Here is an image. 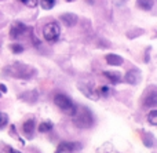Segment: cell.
Wrapping results in <instances>:
<instances>
[{
	"label": "cell",
	"mask_w": 157,
	"mask_h": 153,
	"mask_svg": "<svg viewBox=\"0 0 157 153\" xmlns=\"http://www.w3.org/2000/svg\"><path fill=\"white\" fill-rule=\"evenodd\" d=\"M4 73L8 76H13L15 79H30L36 75V71L32 66L24 65V63L15 62L14 65H10L4 69Z\"/></svg>",
	"instance_id": "cell-1"
},
{
	"label": "cell",
	"mask_w": 157,
	"mask_h": 153,
	"mask_svg": "<svg viewBox=\"0 0 157 153\" xmlns=\"http://www.w3.org/2000/svg\"><path fill=\"white\" fill-rule=\"evenodd\" d=\"M73 123L76 127H80V128H90L94 123V117H92V113L88 108L83 106L76 110V115L73 116Z\"/></svg>",
	"instance_id": "cell-2"
},
{
	"label": "cell",
	"mask_w": 157,
	"mask_h": 153,
	"mask_svg": "<svg viewBox=\"0 0 157 153\" xmlns=\"http://www.w3.org/2000/svg\"><path fill=\"white\" fill-rule=\"evenodd\" d=\"M54 104L57 105L65 115L72 116V117L76 115L77 106L73 104V101H72L68 95H65V94H57V95L54 97Z\"/></svg>",
	"instance_id": "cell-3"
},
{
	"label": "cell",
	"mask_w": 157,
	"mask_h": 153,
	"mask_svg": "<svg viewBox=\"0 0 157 153\" xmlns=\"http://www.w3.org/2000/svg\"><path fill=\"white\" fill-rule=\"evenodd\" d=\"M43 36L48 43H55L58 41L61 36V28L57 22H50L43 28Z\"/></svg>",
	"instance_id": "cell-4"
},
{
	"label": "cell",
	"mask_w": 157,
	"mask_h": 153,
	"mask_svg": "<svg viewBox=\"0 0 157 153\" xmlns=\"http://www.w3.org/2000/svg\"><path fill=\"white\" fill-rule=\"evenodd\" d=\"M26 30H28V28L25 26V24H22V22L17 21V22H14L13 26H11L10 37H11V39H19V37H22V35H24Z\"/></svg>",
	"instance_id": "cell-5"
},
{
	"label": "cell",
	"mask_w": 157,
	"mask_h": 153,
	"mask_svg": "<svg viewBox=\"0 0 157 153\" xmlns=\"http://www.w3.org/2000/svg\"><path fill=\"white\" fill-rule=\"evenodd\" d=\"M77 149H80V143L77 142H61L55 153H75Z\"/></svg>",
	"instance_id": "cell-6"
},
{
	"label": "cell",
	"mask_w": 157,
	"mask_h": 153,
	"mask_svg": "<svg viewBox=\"0 0 157 153\" xmlns=\"http://www.w3.org/2000/svg\"><path fill=\"white\" fill-rule=\"evenodd\" d=\"M139 79H141V72L138 69H131L124 76V82H127L128 84H136L139 82Z\"/></svg>",
	"instance_id": "cell-7"
},
{
	"label": "cell",
	"mask_w": 157,
	"mask_h": 153,
	"mask_svg": "<svg viewBox=\"0 0 157 153\" xmlns=\"http://www.w3.org/2000/svg\"><path fill=\"white\" fill-rule=\"evenodd\" d=\"M61 22L62 24H65L66 26H75V25L78 22V17L76 14L73 13H66V14H62V15L59 17Z\"/></svg>",
	"instance_id": "cell-8"
},
{
	"label": "cell",
	"mask_w": 157,
	"mask_h": 153,
	"mask_svg": "<svg viewBox=\"0 0 157 153\" xmlns=\"http://www.w3.org/2000/svg\"><path fill=\"white\" fill-rule=\"evenodd\" d=\"M78 88H80V91L84 94V95L87 97V98H90V99H98V94H97V90H90V86H87V84H78Z\"/></svg>",
	"instance_id": "cell-9"
},
{
	"label": "cell",
	"mask_w": 157,
	"mask_h": 153,
	"mask_svg": "<svg viewBox=\"0 0 157 153\" xmlns=\"http://www.w3.org/2000/svg\"><path fill=\"white\" fill-rule=\"evenodd\" d=\"M105 59H106V62H108L109 65H112V66H120V65L124 63V59H123L120 55H117V54H108Z\"/></svg>",
	"instance_id": "cell-10"
},
{
	"label": "cell",
	"mask_w": 157,
	"mask_h": 153,
	"mask_svg": "<svg viewBox=\"0 0 157 153\" xmlns=\"http://www.w3.org/2000/svg\"><path fill=\"white\" fill-rule=\"evenodd\" d=\"M35 128H36V121L33 120V119H29V120H26L22 124V131H24V134L32 135L33 132H35Z\"/></svg>",
	"instance_id": "cell-11"
},
{
	"label": "cell",
	"mask_w": 157,
	"mask_h": 153,
	"mask_svg": "<svg viewBox=\"0 0 157 153\" xmlns=\"http://www.w3.org/2000/svg\"><path fill=\"white\" fill-rule=\"evenodd\" d=\"M103 76H105L110 83H113V84H119V83L121 82V75H120L119 72H109V71H106V72H103Z\"/></svg>",
	"instance_id": "cell-12"
},
{
	"label": "cell",
	"mask_w": 157,
	"mask_h": 153,
	"mask_svg": "<svg viewBox=\"0 0 157 153\" xmlns=\"http://www.w3.org/2000/svg\"><path fill=\"white\" fill-rule=\"evenodd\" d=\"M144 105L145 106H156L157 105V93L156 91H152L149 95H146Z\"/></svg>",
	"instance_id": "cell-13"
},
{
	"label": "cell",
	"mask_w": 157,
	"mask_h": 153,
	"mask_svg": "<svg viewBox=\"0 0 157 153\" xmlns=\"http://www.w3.org/2000/svg\"><path fill=\"white\" fill-rule=\"evenodd\" d=\"M142 141H144V143L147 148H152V146L155 145V137H153L150 132H144V134H142Z\"/></svg>",
	"instance_id": "cell-14"
},
{
	"label": "cell",
	"mask_w": 157,
	"mask_h": 153,
	"mask_svg": "<svg viewBox=\"0 0 157 153\" xmlns=\"http://www.w3.org/2000/svg\"><path fill=\"white\" fill-rule=\"evenodd\" d=\"M153 4H155L153 0H138V6L142 8V10H146V11L152 10Z\"/></svg>",
	"instance_id": "cell-15"
},
{
	"label": "cell",
	"mask_w": 157,
	"mask_h": 153,
	"mask_svg": "<svg viewBox=\"0 0 157 153\" xmlns=\"http://www.w3.org/2000/svg\"><path fill=\"white\" fill-rule=\"evenodd\" d=\"M52 127H54V124L51 123V121H43V123L39 124V132H48L52 130Z\"/></svg>",
	"instance_id": "cell-16"
},
{
	"label": "cell",
	"mask_w": 157,
	"mask_h": 153,
	"mask_svg": "<svg viewBox=\"0 0 157 153\" xmlns=\"http://www.w3.org/2000/svg\"><path fill=\"white\" fill-rule=\"evenodd\" d=\"M112 93H113V91H112L110 87H108V86H102V87H99L97 90L98 97H110Z\"/></svg>",
	"instance_id": "cell-17"
},
{
	"label": "cell",
	"mask_w": 157,
	"mask_h": 153,
	"mask_svg": "<svg viewBox=\"0 0 157 153\" xmlns=\"http://www.w3.org/2000/svg\"><path fill=\"white\" fill-rule=\"evenodd\" d=\"M19 98L28 99L29 102H32V101H36V99H37V93L33 90V91H29V93H25V94H22V95H19Z\"/></svg>",
	"instance_id": "cell-18"
},
{
	"label": "cell",
	"mask_w": 157,
	"mask_h": 153,
	"mask_svg": "<svg viewBox=\"0 0 157 153\" xmlns=\"http://www.w3.org/2000/svg\"><path fill=\"white\" fill-rule=\"evenodd\" d=\"M40 6L43 10H51L52 7L55 6V3H57V0H40Z\"/></svg>",
	"instance_id": "cell-19"
},
{
	"label": "cell",
	"mask_w": 157,
	"mask_h": 153,
	"mask_svg": "<svg viewBox=\"0 0 157 153\" xmlns=\"http://www.w3.org/2000/svg\"><path fill=\"white\" fill-rule=\"evenodd\" d=\"M98 153H117L116 151H114V148L110 145V143H105V145H102L101 148L97 149Z\"/></svg>",
	"instance_id": "cell-20"
},
{
	"label": "cell",
	"mask_w": 157,
	"mask_h": 153,
	"mask_svg": "<svg viewBox=\"0 0 157 153\" xmlns=\"http://www.w3.org/2000/svg\"><path fill=\"white\" fill-rule=\"evenodd\" d=\"M147 121H149L152 126H156L157 124V110L156 109H152L149 113H147Z\"/></svg>",
	"instance_id": "cell-21"
},
{
	"label": "cell",
	"mask_w": 157,
	"mask_h": 153,
	"mask_svg": "<svg viewBox=\"0 0 157 153\" xmlns=\"http://www.w3.org/2000/svg\"><path fill=\"white\" fill-rule=\"evenodd\" d=\"M7 124H8V116L6 115V113L0 112V130L7 127Z\"/></svg>",
	"instance_id": "cell-22"
},
{
	"label": "cell",
	"mask_w": 157,
	"mask_h": 153,
	"mask_svg": "<svg viewBox=\"0 0 157 153\" xmlns=\"http://www.w3.org/2000/svg\"><path fill=\"white\" fill-rule=\"evenodd\" d=\"M10 50L14 52V54H21V52H24V46H21V44H11L10 46Z\"/></svg>",
	"instance_id": "cell-23"
},
{
	"label": "cell",
	"mask_w": 157,
	"mask_h": 153,
	"mask_svg": "<svg viewBox=\"0 0 157 153\" xmlns=\"http://www.w3.org/2000/svg\"><path fill=\"white\" fill-rule=\"evenodd\" d=\"M21 2L29 8H35L39 4V0H21Z\"/></svg>",
	"instance_id": "cell-24"
},
{
	"label": "cell",
	"mask_w": 157,
	"mask_h": 153,
	"mask_svg": "<svg viewBox=\"0 0 157 153\" xmlns=\"http://www.w3.org/2000/svg\"><path fill=\"white\" fill-rule=\"evenodd\" d=\"M4 153H21V152H18L17 149L11 148V146H6V148H4Z\"/></svg>",
	"instance_id": "cell-25"
},
{
	"label": "cell",
	"mask_w": 157,
	"mask_h": 153,
	"mask_svg": "<svg viewBox=\"0 0 157 153\" xmlns=\"http://www.w3.org/2000/svg\"><path fill=\"white\" fill-rule=\"evenodd\" d=\"M10 134H11V135H17L15 126H11V127H10Z\"/></svg>",
	"instance_id": "cell-26"
},
{
	"label": "cell",
	"mask_w": 157,
	"mask_h": 153,
	"mask_svg": "<svg viewBox=\"0 0 157 153\" xmlns=\"http://www.w3.org/2000/svg\"><path fill=\"white\" fill-rule=\"evenodd\" d=\"M0 93H3V94L7 93V87L4 84H0Z\"/></svg>",
	"instance_id": "cell-27"
},
{
	"label": "cell",
	"mask_w": 157,
	"mask_h": 153,
	"mask_svg": "<svg viewBox=\"0 0 157 153\" xmlns=\"http://www.w3.org/2000/svg\"><path fill=\"white\" fill-rule=\"evenodd\" d=\"M87 3L88 4H94V0H87Z\"/></svg>",
	"instance_id": "cell-28"
},
{
	"label": "cell",
	"mask_w": 157,
	"mask_h": 153,
	"mask_svg": "<svg viewBox=\"0 0 157 153\" xmlns=\"http://www.w3.org/2000/svg\"><path fill=\"white\" fill-rule=\"evenodd\" d=\"M68 2H71V0H68Z\"/></svg>",
	"instance_id": "cell-29"
},
{
	"label": "cell",
	"mask_w": 157,
	"mask_h": 153,
	"mask_svg": "<svg viewBox=\"0 0 157 153\" xmlns=\"http://www.w3.org/2000/svg\"><path fill=\"white\" fill-rule=\"evenodd\" d=\"M0 94H2V93H0Z\"/></svg>",
	"instance_id": "cell-30"
}]
</instances>
